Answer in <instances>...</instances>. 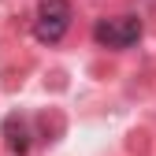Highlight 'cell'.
Returning <instances> with one entry per match:
<instances>
[{
    "mask_svg": "<svg viewBox=\"0 0 156 156\" xmlns=\"http://www.w3.org/2000/svg\"><path fill=\"white\" fill-rule=\"evenodd\" d=\"M67 26H71V4L67 0H41L37 19H34V37L37 41L41 45H56L67 34Z\"/></svg>",
    "mask_w": 156,
    "mask_h": 156,
    "instance_id": "1",
    "label": "cell"
},
{
    "mask_svg": "<svg viewBox=\"0 0 156 156\" xmlns=\"http://www.w3.org/2000/svg\"><path fill=\"white\" fill-rule=\"evenodd\" d=\"M93 37H97V45H104V48H130L141 37V19L138 15L101 19V23L93 26Z\"/></svg>",
    "mask_w": 156,
    "mask_h": 156,
    "instance_id": "2",
    "label": "cell"
}]
</instances>
